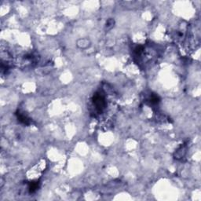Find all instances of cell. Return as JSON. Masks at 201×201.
I'll return each instance as SVG.
<instances>
[{"label":"cell","mask_w":201,"mask_h":201,"mask_svg":"<svg viewBox=\"0 0 201 201\" xmlns=\"http://www.w3.org/2000/svg\"><path fill=\"white\" fill-rule=\"evenodd\" d=\"M93 103L94 105H95L96 109L99 112H102L106 106L105 99L104 96L100 93H97L94 95Z\"/></svg>","instance_id":"cell-1"},{"label":"cell","mask_w":201,"mask_h":201,"mask_svg":"<svg viewBox=\"0 0 201 201\" xmlns=\"http://www.w3.org/2000/svg\"><path fill=\"white\" fill-rule=\"evenodd\" d=\"M76 45L78 46L80 49H82V50H86L88 47H90L91 46V41L90 39H86V38H83V39H80L77 40L76 42Z\"/></svg>","instance_id":"cell-2"},{"label":"cell","mask_w":201,"mask_h":201,"mask_svg":"<svg viewBox=\"0 0 201 201\" xmlns=\"http://www.w3.org/2000/svg\"><path fill=\"white\" fill-rule=\"evenodd\" d=\"M16 116H17V118H18V121L20 123H23L24 125H29L31 123L30 119L24 114H22L21 112H18L16 113Z\"/></svg>","instance_id":"cell-3"},{"label":"cell","mask_w":201,"mask_h":201,"mask_svg":"<svg viewBox=\"0 0 201 201\" xmlns=\"http://www.w3.org/2000/svg\"><path fill=\"white\" fill-rule=\"evenodd\" d=\"M39 182H31L29 183V186H28V188H29V192L30 193H33L35 192V191L39 188Z\"/></svg>","instance_id":"cell-4"},{"label":"cell","mask_w":201,"mask_h":201,"mask_svg":"<svg viewBox=\"0 0 201 201\" xmlns=\"http://www.w3.org/2000/svg\"><path fill=\"white\" fill-rule=\"evenodd\" d=\"M114 24H115L114 20L109 19L108 21L106 22V25H105L106 28H107L108 30H109V29H111V28H112L113 26H114Z\"/></svg>","instance_id":"cell-5"},{"label":"cell","mask_w":201,"mask_h":201,"mask_svg":"<svg viewBox=\"0 0 201 201\" xmlns=\"http://www.w3.org/2000/svg\"><path fill=\"white\" fill-rule=\"evenodd\" d=\"M143 50H144V47H143L142 46L139 45L137 46L136 47H135V49H134V52L139 55V54H141L143 52Z\"/></svg>","instance_id":"cell-6"}]
</instances>
